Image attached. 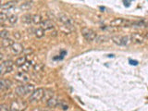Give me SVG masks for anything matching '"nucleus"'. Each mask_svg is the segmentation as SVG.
Instances as JSON below:
<instances>
[{"label": "nucleus", "instance_id": "nucleus-1", "mask_svg": "<svg viewBox=\"0 0 148 111\" xmlns=\"http://www.w3.org/2000/svg\"><path fill=\"white\" fill-rule=\"evenodd\" d=\"M34 85L31 83H26V84L20 85L16 88L15 92L18 96H25L27 95H32L34 91Z\"/></svg>", "mask_w": 148, "mask_h": 111}, {"label": "nucleus", "instance_id": "nucleus-2", "mask_svg": "<svg viewBox=\"0 0 148 111\" xmlns=\"http://www.w3.org/2000/svg\"><path fill=\"white\" fill-rule=\"evenodd\" d=\"M26 108L27 103L21 99H15L10 104V111H24Z\"/></svg>", "mask_w": 148, "mask_h": 111}, {"label": "nucleus", "instance_id": "nucleus-3", "mask_svg": "<svg viewBox=\"0 0 148 111\" xmlns=\"http://www.w3.org/2000/svg\"><path fill=\"white\" fill-rule=\"evenodd\" d=\"M45 90L43 88H38L34 91V92L30 95L29 97V101L30 102H38L40 100H42L44 98V95H45Z\"/></svg>", "mask_w": 148, "mask_h": 111}, {"label": "nucleus", "instance_id": "nucleus-4", "mask_svg": "<svg viewBox=\"0 0 148 111\" xmlns=\"http://www.w3.org/2000/svg\"><path fill=\"white\" fill-rule=\"evenodd\" d=\"M82 34L87 41H95L97 38L96 32L92 29H89V28H82Z\"/></svg>", "mask_w": 148, "mask_h": 111}, {"label": "nucleus", "instance_id": "nucleus-5", "mask_svg": "<svg viewBox=\"0 0 148 111\" xmlns=\"http://www.w3.org/2000/svg\"><path fill=\"white\" fill-rule=\"evenodd\" d=\"M13 69V62L11 60H6V61L1 62V67H0V74L3 76L4 74L10 72Z\"/></svg>", "mask_w": 148, "mask_h": 111}, {"label": "nucleus", "instance_id": "nucleus-6", "mask_svg": "<svg viewBox=\"0 0 148 111\" xmlns=\"http://www.w3.org/2000/svg\"><path fill=\"white\" fill-rule=\"evenodd\" d=\"M132 25V22L124 20L122 18H114L113 21H110V26L112 27H119V26H130Z\"/></svg>", "mask_w": 148, "mask_h": 111}, {"label": "nucleus", "instance_id": "nucleus-7", "mask_svg": "<svg viewBox=\"0 0 148 111\" xmlns=\"http://www.w3.org/2000/svg\"><path fill=\"white\" fill-rule=\"evenodd\" d=\"M112 40L118 45H128L131 42V38L129 36H113Z\"/></svg>", "mask_w": 148, "mask_h": 111}, {"label": "nucleus", "instance_id": "nucleus-8", "mask_svg": "<svg viewBox=\"0 0 148 111\" xmlns=\"http://www.w3.org/2000/svg\"><path fill=\"white\" fill-rule=\"evenodd\" d=\"M58 20H59L60 22H62L63 24L66 27H68V28L73 26L72 20L69 17H68L67 15H65V14H59V15H58Z\"/></svg>", "mask_w": 148, "mask_h": 111}, {"label": "nucleus", "instance_id": "nucleus-9", "mask_svg": "<svg viewBox=\"0 0 148 111\" xmlns=\"http://www.w3.org/2000/svg\"><path fill=\"white\" fill-rule=\"evenodd\" d=\"M14 78H15V80L17 82H27L28 81H29V75L26 73V72H22V71H18V73L15 74V76H14Z\"/></svg>", "mask_w": 148, "mask_h": 111}, {"label": "nucleus", "instance_id": "nucleus-10", "mask_svg": "<svg viewBox=\"0 0 148 111\" xmlns=\"http://www.w3.org/2000/svg\"><path fill=\"white\" fill-rule=\"evenodd\" d=\"M10 49H11L12 54H14V55H20L24 51L22 45H21L20 43H15L10 47Z\"/></svg>", "mask_w": 148, "mask_h": 111}, {"label": "nucleus", "instance_id": "nucleus-11", "mask_svg": "<svg viewBox=\"0 0 148 111\" xmlns=\"http://www.w3.org/2000/svg\"><path fill=\"white\" fill-rule=\"evenodd\" d=\"M41 28L44 31H49L54 29V23L50 20H45L41 23Z\"/></svg>", "mask_w": 148, "mask_h": 111}, {"label": "nucleus", "instance_id": "nucleus-12", "mask_svg": "<svg viewBox=\"0 0 148 111\" xmlns=\"http://www.w3.org/2000/svg\"><path fill=\"white\" fill-rule=\"evenodd\" d=\"M143 40H145V39L141 32H134V34H132V41H133L134 43L141 44L143 42Z\"/></svg>", "mask_w": 148, "mask_h": 111}, {"label": "nucleus", "instance_id": "nucleus-13", "mask_svg": "<svg viewBox=\"0 0 148 111\" xmlns=\"http://www.w3.org/2000/svg\"><path fill=\"white\" fill-rule=\"evenodd\" d=\"M11 85H12V82L9 80H6V79H1V81H0V89H1V91L8 90L9 88L11 87Z\"/></svg>", "mask_w": 148, "mask_h": 111}, {"label": "nucleus", "instance_id": "nucleus-14", "mask_svg": "<svg viewBox=\"0 0 148 111\" xmlns=\"http://www.w3.org/2000/svg\"><path fill=\"white\" fill-rule=\"evenodd\" d=\"M59 103H60V100L58 99V97L54 95L53 97H51V98L47 101V103H46V104H47L48 108H56L57 106H58Z\"/></svg>", "mask_w": 148, "mask_h": 111}, {"label": "nucleus", "instance_id": "nucleus-15", "mask_svg": "<svg viewBox=\"0 0 148 111\" xmlns=\"http://www.w3.org/2000/svg\"><path fill=\"white\" fill-rule=\"evenodd\" d=\"M16 1H8L7 3H5V4H2L1 5V9L4 11V10H9V9H11L13 8L14 7H15V5H16Z\"/></svg>", "mask_w": 148, "mask_h": 111}, {"label": "nucleus", "instance_id": "nucleus-16", "mask_svg": "<svg viewBox=\"0 0 148 111\" xmlns=\"http://www.w3.org/2000/svg\"><path fill=\"white\" fill-rule=\"evenodd\" d=\"M1 44H2L3 47L8 48V47H11V46L15 44V42L10 38H4V39H2Z\"/></svg>", "mask_w": 148, "mask_h": 111}, {"label": "nucleus", "instance_id": "nucleus-17", "mask_svg": "<svg viewBox=\"0 0 148 111\" xmlns=\"http://www.w3.org/2000/svg\"><path fill=\"white\" fill-rule=\"evenodd\" d=\"M27 62V58H26V56H23V57H20L18 58L16 61H15V64H16V66H18V68H21V66H23L25 63Z\"/></svg>", "mask_w": 148, "mask_h": 111}, {"label": "nucleus", "instance_id": "nucleus-18", "mask_svg": "<svg viewBox=\"0 0 148 111\" xmlns=\"http://www.w3.org/2000/svg\"><path fill=\"white\" fill-rule=\"evenodd\" d=\"M32 66V61H27L23 66H21L20 68V71H22V72H28L30 71V68Z\"/></svg>", "mask_w": 148, "mask_h": 111}, {"label": "nucleus", "instance_id": "nucleus-19", "mask_svg": "<svg viewBox=\"0 0 148 111\" xmlns=\"http://www.w3.org/2000/svg\"><path fill=\"white\" fill-rule=\"evenodd\" d=\"M43 21V18L39 14H35V15L32 16V22L35 23V24H41Z\"/></svg>", "mask_w": 148, "mask_h": 111}, {"label": "nucleus", "instance_id": "nucleus-20", "mask_svg": "<svg viewBox=\"0 0 148 111\" xmlns=\"http://www.w3.org/2000/svg\"><path fill=\"white\" fill-rule=\"evenodd\" d=\"M32 7V1H27V2H24L21 5V8L22 10H29V9Z\"/></svg>", "mask_w": 148, "mask_h": 111}, {"label": "nucleus", "instance_id": "nucleus-21", "mask_svg": "<svg viewBox=\"0 0 148 111\" xmlns=\"http://www.w3.org/2000/svg\"><path fill=\"white\" fill-rule=\"evenodd\" d=\"M22 21L25 23H31L32 21V16L30 15V14H27V15H24L22 17Z\"/></svg>", "mask_w": 148, "mask_h": 111}, {"label": "nucleus", "instance_id": "nucleus-22", "mask_svg": "<svg viewBox=\"0 0 148 111\" xmlns=\"http://www.w3.org/2000/svg\"><path fill=\"white\" fill-rule=\"evenodd\" d=\"M44 35H45V31L42 28H39V29H37L35 31V36L37 38H42Z\"/></svg>", "mask_w": 148, "mask_h": 111}, {"label": "nucleus", "instance_id": "nucleus-23", "mask_svg": "<svg viewBox=\"0 0 148 111\" xmlns=\"http://www.w3.org/2000/svg\"><path fill=\"white\" fill-rule=\"evenodd\" d=\"M43 69H44V64L42 63H36L34 66V69L35 71H43Z\"/></svg>", "mask_w": 148, "mask_h": 111}, {"label": "nucleus", "instance_id": "nucleus-24", "mask_svg": "<svg viewBox=\"0 0 148 111\" xmlns=\"http://www.w3.org/2000/svg\"><path fill=\"white\" fill-rule=\"evenodd\" d=\"M54 95H53V92H45V95H44V98L43 99H45V100H46V102H47L51 97H53Z\"/></svg>", "mask_w": 148, "mask_h": 111}, {"label": "nucleus", "instance_id": "nucleus-25", "mask_svg": "<svg viewBox=\"0 0 148 111\" xmlns=\"http://www.w3.org/2000/svg\"><path fill=\"white\" fill-rule=\"evenodd\" d=\"M18 21V17L16 15H11L8 17V21L11 23V24H15Z\"/></svg>", "mask_w": 148, "mask_h": 111}, {"label": "nucleus", "instance_id": "nucleus-26", "mask_svg": "<svg viewBox=\"0 0 148 111\" xmlns=\"http://www.w3.org/2000/svg\"><path fill=\"white\" fill-rule=\"evenodd\" d=\"M0 111H10V106H8L7 104L0 105Z\"/></svg>", "mask_w": 148, "mask_h": 111}, {"label": "nucleus", "instance_id": "nucleus-27", "mask_svg": "<svg viewBox=\"0 0 148 111\" xmlns=\"http://www.w3.org/2000/svg\"><path fill=\"white\" fill-rule=\"evenodd\" d=\"M8 20V15L6 13H4V12H1L0 13V22L3 23L5 21H7Z\"/></svg>", "mask_w": 148, "mask_h": 111}, {"label": "nucleus", "instance_id": "nucleus-28", "mask_svg": "<svg viewBox=\"0 0 148 111\" xmlns=\"http://www.w3.org/2000/svg\"><path fill=\"white\" fill-rule=\"evenodd\" d=\"M8 35H9V32L6 30H2L1 32H0V36H1V38L4 39V38H8Z\"/></svg>", "mask_w": 148, "mask_h": 111}, {"label": "nucleus", "instance_id": "nucleus-29", "mask_svg": "<svg viewBox=\"0 0 148 111\" xmlns=\"http://www.w3.org/2000/svg\"><path fill=\"white\" fill-rule=\"evenodd\" d=\"M58 106H61V108H62L63 110H67V109L69 108V105L66 103V102H64V101H60V103H59Z\"/></svg>", "mask_w": 148, "mask_h": 111}, {"label": "nucleus", "instance_id": "nucleus-30", "mask_svg": "<svg viewBox=\"0 0 148 111\" xmlns=\"http://www.w3.org/2000/svg\"><path fill=\"white\" fill-rule=\"evenodd\" d=\"M106 38L105 36H97V38H96V42H98V43H100V42H103L105 41Z\"/></svg>", "mask_w": 148, "mask_h": 111}, {"label": "nucleus", "instance_id": "nucleus-31", "mask_svg": "<svg viewBox=\"0 0 148 111\" xmlns=\"http://www.w3.org/2000/svg\"><path fill=\"white\" fill-rule=\"evenodd\" d=\"M130 64L131 65H134V66H136V65H138V61L137 60H132V59H130Z\"/></svg>", "mask_w": 148, "mask_h": 111}, {"label": "nucleus", "instance_id": "nucleus-32", "mask_svg": "<svg viewBox=\"0 0 148 111\" xmlns=\"http://www.w3.org/2000/svg\"><path fill=\"white\" fill-rule=\"evenodd\" d=\"M123 3L125 5V7H130V6H131L132 1H123Z\"/></svg>", "mask_w": 148, "mask_h": 111}, {"label": "nucleus", "instance_id": "nucleus-33", "mask_svg": "<svg viewBox=\"0 0 148 111\" xmlns=\"http://www.w3.org/2000/svg\"><path fill=\"white\" fill-rule=\"evenodd\" d=\"M143 37H145V39H148V32H143Z\"/></svg>", "mask_w": 148, "mask_h": 111}, {"label": "nucleus", "instance_id": "nucleus-34", "mask_svg": "<svg viewBox=\"0 0 148 111\" xmlns=\"http://www.w3.org/2000/svg\"><path fill=\"white\" fill-rule=\"evenodd\" d=\"M14 36H16L17 38H20V37H21V35L18 34V32H15V34H14Z\"/></svg>", "mask_w": 148, "mask_h": 111}]
</instances>
